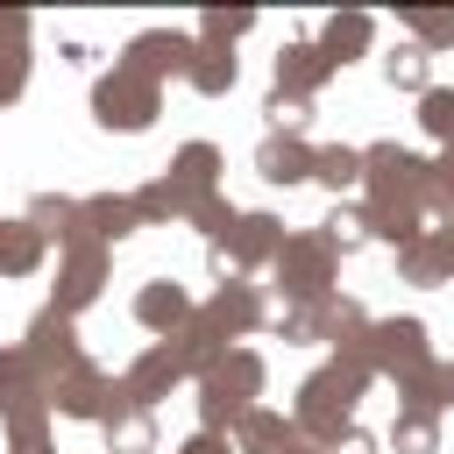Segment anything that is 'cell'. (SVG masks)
I'll return each instance as SVG.
<instances>
[{
	"mask_svg": "<svg viewBox=\"0 0 454 454\" xmlns=\"http://www.w3.org/2000/svg\"><path fill=\"white\" fill-rule=\"evenodd\" d=\"M376 383V369L369 362H355V355H333V362H319L305 383H298V404H291V426H298V440H319V447H333L348 426H355V404H362V390Z\"/></svg>",
	"mask_w": 454,
	"mask_h": 454,
	"instance_id": "cell-1",
	"label": "cell"
},
{
	"mask_svg": "<svg viewBox=\"0 0 454 454\" xmlns=\"http://www.w3.org/2000/svg\"><path fill=\"white\" fill-rule=\"evenodd\" d=\"M262 383H270V362L255 355V348H227V362L213 369V376H199V433H234L248 411H255V397H262Z\"/></svg>",
	"mask_w": 454,
	"mask_h": 454,
	"instance_id": "cell-2",
	"label": "cell"
},
{
	"mask_svg": "<svg viewBox=\"0 0 454 454\" xmlns=\"http://www.w3.org/2000/svg\"><path fill=\"white\" fill-rule=\"evenodd\" d=\"M270 277H277V291H284L291 305H312V298H333L340 255H333V241H326L319 227H298V234L284 241V255L270 262Z\"/></svg>",
	"mask_w": 454,
	"mask_h": 454,
	"instance_id": "cell-3",
	"label": "cell"
},
{
	"mask_svg": "<svg viewBox=\"0 0 454 454\" xmlns=\"http://www.w3.org/2000/svg\"><path fill=\"white\" fill-rule=\"evenodd\" d=\"M21 355H28V376H35V390L50 397L78 362H92L85 348H78V326H71V312H57V305H43L28 326H21V340H14Z\"/></svg>",
	"mask_w": 454,
	"mask_h": 454,
	"instance_id": "cell-4",
	"label": "cell"
},
{
	"mask_svg": "<svg viewBox=\"0 0 454 454\" xmlns=\"http://www.w3.org/2000/svg\"><path fill=\"white\" fill-rule=\"evenodd\" d=\"M156 114H163V85H149V78H135V71H99V85H92V121L106 128V135H142V128H156Z\"/></svg>",
	"mask_w": 454,
	"mask_h": 454,
	"instance_id": "cell-5",
	"label": "cell"
},
{
	"mask_svg": "<svg viewBox=\"0 0 454 454\" xmlns=\"http://www.w3.org/2000/svg\"><path fill=\"white\" fill-rule=\"evenodd\" d=\"M362 362H369L376 376H390V383L419 376V369L433 362V333H426V319H411V312H397V319H369V333H362Z\"/></svg>",
	"mask_w": 454,
	"mask_h": 454,
	"instance_id": "cell-6",
	"label": "cell"
},
{
	"mask_svg": "<svg viewBox=\"0 0 454 454\" xmlns=\"http://www.w3.org/2000/svg\"><path fill=\"white\" fill-rule=\"evenodd\" d=\"M106 277H114V248H99V241H64V248H57V284H50V305L78 319V312L106 291Z\"/></svg>",
	"mask_w": 454,
	"mask_h": 454,
	"instance_id": "cell-7",
	"label": "cell"
},
{
	"mask_svg": "<svg viewBox=\"0 0 454 454\" xmlns=\"http://www.w3.org/2000/svg\"><path fill=\"white\" fill-rule=\"evenodd\" d=\"M426 156L404 142H369L362 149V199H419L426 206Z\"/></svg>",
	"mask_w": 454,
	"mask_h": 454,
	"instance_id": "cell-8",
	"label": "cell"
},
{
	"mask_svg": "<svg viewBox=\"0 0 454 454\" xmlns=\"http://www.w3.org/2000/svg\"><path fill=\"white\" fill-rule=\"evenodd\" d=\"M284 241H291V234H284L277 213H241V220L227 227V241H213V270H220V277H248V270L277 262Z\"/></svg>",
	"mask_w": 454,
	"mask_h": 454,
	"instance_id": "cell-9",
	"label": "cell"
},
{
	"mask_svg": "<svg viewBox=\"0 0 454 454\" xmlns=\"http://www.w3.org/2000/svg\"><path fill=\"white\" fill-rule=\"evenodd\" d=\"M50 404L64 411V419H92V426H106L114 411H128L135 397H128V383L114 376V369H99V362H78L57 390H50Z\"/></svg>",
	"mask_w": 454,
	"mask_h": 454,
	"instance_id": "cell-10",
	"label": "cell"
},
{
	"mask_svg": "<svg viewBox=\"0 0 454 454\" xmlns=\"http://www.w3.org/2000/svg\"><path fill=\"white\" fill-rule=\"evenodd\" d=\"M192 57H199V35H184V28H142V35H128L121 71H135V78L163 85V78H184V71H192Z\"/></svg>",
	"mask_w": 454,
	"mask_h": 454,
	"instance_id": "cell-11",
	"label": "cell"
},
{
	"mask_svg": "<svg viewBox=\"0 0 454 454\" xmlns=\"http://www.w3.org/2000/svg\"><path fill=\"white\" fill-rule=\"evenodd\" d=\"M199 312H206L234 348H241L255 326H270V298H262V284H248V277H220V284H213V298H206Z\"/></svg>",
	"mask_w": 454,
	"mask_h": 454,
	"instance_id": "cell-12",
	"label": "cell"
},
{
	"mask_svg": "<svg viewBox=\"0 0 454 454\" xmlns=\"http://www.w3.org/2000/svg\"><path fill=\"white\" fill-rule=\"evenodd\" d=\"M184 376H192V369H184V355H177L170 340H149V348H142V355L121 369V383H128V397H135L142 411H156V404H163V397H170Z\"/></svg>",
	"mask_w": 454,
	"mask_h": 454,
	"instance_id": "cell-13",
	"label": "cell"
},
{
	"mask_svg": "<svg viewBox=\"0 0 454 454\" xmlns=\"http://www.w3.org/2000/svg\"><path fill=\"white\" fill-rule=\"evenodd\" d=\"M142 227V206H135V192H85L78 199V241H99V248H114V241H128Z\"/></svg>",
	"mask_w": 454,
	"mask_h": 454,
	"instance_id": "cell-14",
	"label": "cell"
},
{
	"mask_svg": "<svg viewBox=\"0 0 454 454\" xmlns=\"http://www.w3.org/2000/svg\"><path fill=\"white\" fill-rule=\"evenodd\" d=\"M192 312H199V305H192V291H184L177 277H149V284L135 291V326H149L156 340H170Z\"/></svg>",
	"mask_w": 454,
	"mask_h": 454,
	"instance_id": "cell-15",
	"label": "cell"
},
{
	"mask_svg": "<svg viewBox=\"0 0 454 454\" xmlns=\"http://www.w3.org/2000/svg\"><path fill=\"white\" fill-rule=\"evenodd\" d=\"M50 419H57V404H50L43 390H28V397H14V404L0 411V433H7V454H50Z\"/></svg>",
	"mask_w": 454,
	"mask_h": 454,
	"instance_id": "cell-16",
	"label": "cell"
},
{
	"mask_svg": "<svg viewBox=\"0 0 454 454\" xmlns=\"http://www.w3.org/2000/svg\"><path fill=\"white\" fill-rule=\"evenodd\" d=\"M397 277L404 284H426V291L433 284H454V234L447 227H426L411 248H397Z\"/></svg>",
	"mask_w": 454,
	"mask_h": 454,
	"instance_id": "cell-17",
	"label": "cell"
},
{
	"mask_svg": "<svg viewBox=\"0 0 454 454\" xmlns=\"http://www.w3.org/2000/svg\"><path fill=\"white\" fill-rule=\"evenodd\" d=\"M28 35H35V21L28 14H0V106H14L21 92H28Z\"/></svg>",
	"mask_w": 454,
	"mask_h": 454,
	"instance_id": "cell-18",
	"label": "cell"
},
{
	"mask_svg": "<svg viewBox=\"0 0 454 454\" xmlns=\"http://www.w3.org/2000/svg\"><path fill=\"white\" fill-rule=\"evenodd\" d=\"M326 78H333V57H326L319 43H284V50H277V92L312 99Z\"/></svg>",
	"mask_w": 454,
	"mask_h": 454,
	"instance_id": "cell-19",
	"label": "cell"
},
{
	"mask_svg": "<svg viewBox=\"0 0 454 454\" xmlns=\"http://www.w3.org/2000/svg\"><path fill=\"white\" fill-rule=\"evenodd\" d=\"M255 177H262V184H305V177H312V142H298V135H262V142H255Z\"/></svg>",
	"mask_w": 454,
	"mask_h": 454,
	"instance_id": "cell-20",
	"label": "cell"
},
{
	"mask_svg": "<svg viewBox=\"0 0 454 454\" xmlns=\"http://www.w3.org/2000/svg\"><path fill=\"white\" fill-rule=\"evenodd\" d=\"M369 213V241H390V248H411L426 234V206L419 199H362Z\"/></svg>",
	"mask_w": 454,
	"mask_h": 454,
	"instance_id": "cell-21",
	"label": "cell"
},
{
	"mask_svg": "<svg viewBox=\"0 0 454 454\" xmlns=\"http://www.w3.org/2000/svg\"><path fill=\"white\" fill-rule=\"evenodd\" d=\"M227 440H234V454H284V447L298 440V426H291V411H277V404H255V411H248V419H241Z\"/></svg>",
	"mask_w": 454,
	"mask_h": 454,
	"instance_id": "cell-22",
	"label": "cell"
},
{
	"mask_svg": "<svg viewBox=\"0 0 454 454\" xmlns=\"http://www.w3.org/2000/svg\"><path fill=\"white\" fill-rule=\"evenodd\" d=\"M369 43H376V21L369 14H326L319 21V50L333 57V71L355 64V57H369Z\"/></svg>",
	"mask_w": 454,
	"mask_h": 454,
	"instance_id": "cell-23",
	"label": "cell"
},
{
	"mask_svg": "<svg viewBox=\"0 0 454 454\" xmlns=\"http://www.w3.org/2000/svg\"><path fill=\"white\" fill-rule=\"evenodd\" d=\"M163 177H177L192 199H213V192H220V149H213V142H184V149L163 163Z\"/></svg>",
	"mask_w": 454,
	"mask_h": 454,
	"instance_id": "cell-24",
	"label": "cell"
},
{
	"mask_svg": "<svg viewBox=\"0 0 454 454\" xmlns=\"http://www.w3.org/2000/svg\"><path fill=\"white\" fill-rule=\"evenodd\" d=\"M43 255H50V241L28 220H0V277H35Z\"/></svg>",
	"mask_w": 454,
	"mask_h": 454,
	"instance_id": "cell-25",
	"label": "cell"
},
{
	"mask_svg": "<svg viewBox=\"0 0 454 454\" xmlns=\"http://www.w3.org/2000/svg\"><path fill=\"white\" fill-rule=\"evenodd\" d=\"M135 206H142V227H170V220H192V192L177 184V177H149L142 192H135Z\"/></svg>",
	"mask_w": 454,
	"mask_h": 454,
	"instance_id": "cell-26",
	"label": "cell"
},
{
	"mask_svg": "<svg viewBox=\"0 0 454 454\" xmlns=\"http://www.w3.org/2000/svg\"><path fill=\"white\" fill-rule=\"evenodd\" d=\"M21 220H28L43 241H57V248H64V241H78V199H64V192H35Z\"/></svg>",
	"mask_w": 454,
	"mask_h": 454,
	"instance_id": "cell-27",
	"label": "cell"
},
{
	"mask_svg": "<svg viewBox=\"0 0 454 454\" xmlns=\"http://www.w3.org/2000/svg\"><path fill=\"white\" fill-rule=\"evenodd\" d=\"M234 50H213V43H199V57H192V71H184V85L199 92V99H227L234 92Z\"/></svg>",
	"mask_w": 454,
	"mask_h": 454,
	"instance_id": "cell-28",
	"label": "cell"
},
{
	"mask_svg": "<svg viewBox=\"0 0 454 454\" xmlns=\"http://www.w3.org/2000/svg\"><path fill=\"white\" fill-rule=\"evenodd\" d=\"M312 184H326V192H362V149H355V142L312 149Z\"/></svg>",
	"mask_w": 454,
	"mask_h": 454,
	"instance_id": "cell-29",
	"label": "cell"
},
{
	"mask_svg": "<svg viewBox=\"0 0 454 454\" xmlns=\"http://www.w3.org/2000/svg\"><path fill=\"white\" fill-rule=\"evenodd\" d=\"M99 433H106V454H156V411H142V404L114 411Z\"/></svg>",
	"mask_w": 454,
	"mask_h": 454,
	"instance_id": "cell-30",
	"label": "cell"
},
{
	"mask_svg": "<svg viewBox=\"0 0 454 454\" xmlns=\"http://www.w3.org/2000/svg\"><path fill=\"white\" fill-rule=\"evenodd\" d=\"M383 85H390V92H419V99H426V92H433V57H426L419 43H397V50L383 57Z\"/></svg>",
	"mask_w": 454,
	"mask_h": 454,
	"instance_id": "cell-31",
	"label": "cell"
},
{
	"mask_svg": "<svg viewBox=\"0 0 454 454\" xmlns=\"http://www.w3.org/2000/svg\"><path fill=\"white\" fill-rule=\"evenodd\" d=\"M383 447H390V454H440V419H426V411H397L390 433H383Z\"/></svg>",
	"mask_w": 454,
	"mask_h": 454,
	"instance_id": "cell-32",
	"label": "cell"
},
{
	"mask_svg": "<svg viewBox=\"0 0 454 454\" xmlns=\"http://www.w3.org/2000/svg\"><path fill=\"white\" fill-rule=\"evenodd\" d=\"M326 305H333V298L284 305V312H277V340H291V348H312V340H326Z\"/></svg>",
	"mask_w": 454,
	"mask_h": 454,
	"instance_id": "cell-33",
	"label": "cell"
},
{
	"mask_svg": "<svg viewBox=\"0 0 454 454\" xmlns=\"http://www.w3.org/2000/svg\"><path fill=\"white\" fill-rule=\"evenodd\" d=\"M319 234H326V241H333V255L348 262L355 248H369V213H362V206H333V213L319 220Z\"/></svg>",
	"mask_w": 454,
	"mask_h": 454,
	"instance_id": "cell-34",
	"label": "cell"
},
{
	"mask_svg": "<svg viewBox=\"0 0 454 454\" xmlns=\"http://www.w3.org/2000/svg\"><path fill=\"white\" fill-rule=\"evenodd\" d=\"M248 28H255V14H248V7H213V14H199V28H192V35H199V43H213V50H234Z\"/></svg>",
	"mask_w": 454,
	"mask_h": 454,
	"instance_id": "cell-35",
	"label": "cell"
},
{
	"mask_svg": "<svg viewBox=\"0 0 454 454\" xmlns=\"http://www.w3.org/2000/svg\"><path fill=\"white\" fill-rule=\"evenodd\" d=\"M262 121H270V135H298V142H305V128H312V99H298V92H277V85H270Z\"/></svg>",
	"mask_w": 454,
	"mask_h": 454,
	"instance_id": "cell-36",
	"label": "cell"
},
{
	"mask_svg": "<svg viewBox=\"0 0 454 454\" xmlns=\"http://www.w3.org/2000/svg\"><path fill=\"white\" fill-rule=\"evenodd\" d=\"M419 128H426L440 149H454V85H433V92L419 99Z\"/></svg>",
	"mask_w": 454,
	"mask_h": 454,
	"instance_id": "cell-37",
	"label": "cell"
},
{
	"mask_svg": "<svg viewBox=\"0 0 454 454\" xmlns=\"http://www.w3.org/2000/svg\"><path fill=\"white\" fill-rule=\"evenodd\" d=\"M234 220H241V206H227V192H213V199H199V206H192V220H184V227H199V234H206V248H213V241H227V227H234Z\"/></svg>",
	"mask_w": 454,
	"mask_h": 454,
	"instance_id": "cell-38",
	"label": "cell"
},
{
	"mask_svg": "<svg viewBox=\"0 0 454 454\" xmlns=\"http://www.w3.org/2000/svg\"><path fill=\"white\" fill-rule=\"evenodd\" d=\"M426 213L454 220V149H440V156H433V170H426Z\"/></svg>",
	"mask_w": 454,
	"mask_h": 454,
	"instance_id": "cell-39",
	"label": "cell"
},
{
	"mask_svg": "<svg viewBox=\"0 0 454 454\" xmlns=\"http://www.w3.org/2000/svg\"><path fill=\"white\" fill-rule=\"evenodd\" d=\"M404 28H411V43L433 57V50H454V14H404Z\"/></svg>",
	"mask_w": 454,
	"mask_h": 454,
	"instance_id": "cell-40",
	"label": "cell"
},
{
	"mask_svg": "<svg viewBox=\"0 0 454 454\" xmlns=\"http://www.w3.org/2000/svg\"><path fill=\"white\" fill-rule=\"evenodd\" d=\"M326 454H383V440H376L369 426H348V433H340V440H333Z\"/></svg>",
	"mask_w": 454,
	"mask_h": 454,
	"instance_id": "cell-41",
	"label": "cell"
},
{
	"mask_svg": "<svg viewBox=\"0 0 454 454\" xmlns=\"http://www.w3.org/2000/svg\"><path fill=\"white\" fill-rule=\"evenodd\" d=\"M177 454H234V440H227V433H192Z\"/></svg>",
	"mask_w": 454,
	"mask_h": 454,
	"instance_id": "cell-42",
	"label": "cell"
},
{
	"mask_svg": "<svg viewBox=\"0 0 454 454\" xmlns=\"http://www.w3.org/2000/svg\"><path fill=\"white\" fill-rule=\"evenodd\" d=\"M284 454H326V447H319V440H291Z\"/></svg>",
	"mask_w": 454,
	"mask_h": 454,
	"instance_id": "cell-43",
	"label": "cell"
},
{
	"mask_svg": "<svg viewBox=\"0 0 454 454\" xmlns=\"http://www.w3.org/2000/svg\"><path fill=\"white\" fill-rule=\"evenodd\" d=\"M447 234H454V220H447Z\"/></svg>",
	"mask_w": 454,
	"mask_h": 454,
	"instance_id": "cell-44",
	"label": "cell"
}]
</instances>
